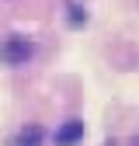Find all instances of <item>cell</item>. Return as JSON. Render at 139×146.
<instances>
[{
    "mask_svg": "<svg viewBox=\"0 0 139 146\" xmlns=\"http://www.w3.org/2000/svg\"><path fill=\"white\" fill-rule=\"evenodd\" d=\"M38 139H42V132H38V129H24L21 136L14 139V146H38Z\"/></svg>",
    "mask_w": 139,
    "mask_h": 146,
    "instance_id": "obj_3",
    "label": "cell"
},
{
    "mask_svg": "<svg viewBox=\"0 0 139 146\" xmlns=\"http://www.w3.org/2000/svg\"><path fill=\"white\" fill-rule=\"evenodd\" d=\"M83 139V122H63L56 129V146H73Z\"/></svg>",
    "mask_w": 139,
    "mask_h": 146,
    "instance_id": "obj_2",
    "label": "cell"
},
{
    "mask_svg": "<svg viewBox=\"0 0 139 146\" xmlns=\"http://www.w3.org/2000/svg\"><path fill=\"white\" fill-rule=\"evenodd\" d=\"M28 56H31V42H28V38H7L4 45H0V59L11 63V66L28 63Z\"/></svg>",
    "mask_w": 139,
    "mask_h": 146,
    "instance_id": "obj_1",
    "label": "cell"
},
{
    "mask_svg": "<svg viewBox=\"0 0 139 146\" xmlns=\"http://www.w3.org/2000/svg\"><path fill=\"white\" fill-rule=\"evenodd\" d=\"M132 146H139V139H136V143H132Z\"/></svg>",
    "mask_w": 139,
    "mask_h": 146,
    "instance_id": "obj_4",
    "label": "cell"
}]
</instances>
